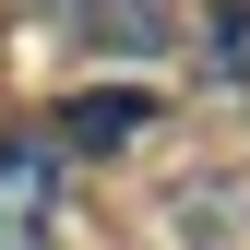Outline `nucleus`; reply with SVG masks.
Returning <instances> with one entry per match:
<instances>
[{
    "mask_svg": "<svg viewBox=\"0 0 250 250\" xmlns=\"http://www.w3.org/2000/svg\"><path fill=\"white\" fill-rule=\"evenodd\" d=\"M48 227H60V143L0 131V250H48Z\"/></svg>",
    "mask_w": 250,
    "mask_h": 250,
    "instance_id": "obj_1",
    "label": "nucleus"
},
{
    "mask_svg": "<svg viewBox=\"0 0 250 250\" xmlns=\"http://www.w3.org/2000/svg\"><path fill=\"white\" fill-rule=\"evenodd\" d=\"M60 24H72V36H96V48H167V12H155V0H60Z\"/></svg>",
    "mask_w": 250,
    "mask_h": 250,
    "instance_id": "obj_2",
    "label": "nucleus"
},
{
    "mask_svg": "<svg viewBox=\"0 0 250 250\" xmlns=\"http://www.w3.org/2000/svg\"><path fill=\"white\" fill-rule=\"evenodd\" d=\"M143 119H155V107L131 96V83H107V96H72V107H60V131H48V143H83V155H107V143H131Z\"/></svg>",
    "mask_w": 250,
    "mask_h": 250,
    "instance_id": "obj_3",
    "label": "nucleus"
},
{
    "mask_svg": "<svg viewBox=\"0 0 250 250\" xmlns=\"http://www.w3.org/2000/svg\"><path fill=\"white\" fill-rule=\"evenodd\" d=\"M203 72H227V96L250 107V0H214L203 12Z\"/></svg>",
    "mask_w": 250,
    "mask_h": 250,
    "instance_id": "obj_4",
    "label": "nucleus"
}]
</instances>
